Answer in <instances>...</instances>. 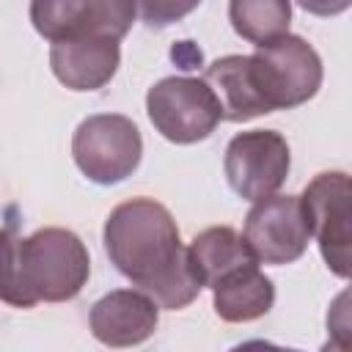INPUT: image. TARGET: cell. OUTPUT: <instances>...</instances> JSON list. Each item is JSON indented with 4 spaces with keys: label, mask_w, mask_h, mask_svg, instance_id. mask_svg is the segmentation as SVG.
Returning a JSON list of instances; mask_svg holds the SVG:
<instances>
[{
    "label": "cell",
    "mask_w": 352,
    "mask_h": 352,
    "mask_svg": "<svg viewBox=\"0 0 352 352\" xmlns=\"http://www.w3.org/2000/svg\"><path fill=\"white\" fill-rule=\"evenodd\" d=\"M19 239L14 223L0 228V300L14 308H30L19 280Z\"/></svg>",
    "instance_id": "16"
},
{
    "label": "cell",
    "mask_w": 352,
    "mask_h": 352,
    "mask_svg": "<svg viewBox=\"0 0 352 352\" xmlns=\"http://www.w3.org/2000/svg\"><path fill=\"white\" fill-rule=\"evenodd\" d=\"M77 168L96 184H116L140 165L143 138L132 118L118 113L88 116L72 138Z\"/></svg>",
    "instance_id": "4"
},
{
    "label": "cell",
    "mask_w": 352,
    "mask_h": 352,
    "mask_svg": "<svg viewBox=\"0 0 352 352\" xmlns=\"http://www.w3.org/2000/svg\"><path fill=\"white\" fill-rule=\"evenodd\" d=\"M187 264H190V272H192L195 283L201 289L204 286L212 289L231 270L245 267V264H256V261H253L245 239L231 226H212L190 242Z\"/></svg>",
    "instance_id": "14"
},
{
    "label": "cell",
    "mask_w": 352,
    "mask_h": 352,
    "mask_svg": "<svg viewBox=\"0 0 352 352\" xmlns=\"http://www.w3.org/2000/svg\"><path fill=\"white\" fill-rule=\"evenodd\" d=\"M250 80L264 107L289 110L308 102L322 85V60L300 36H280L248 55Z\"/></svg>",
    "instance_id": "3"
},
{
    "label": "cell",
    "mask_w": 352,
    "mask_h": 352,
    "mask_svg": "<svg viewBox=\"0 0 352 352\" xmlns=\"http://www.w3.org/2000/svg\"><path fill=\"white\" fill-rule=\"evenodd\" d=\"M104 250L116 270L160 308L179 311L201 292L190 272L176 220L154 198L124 201L107 214Z\"/></svg>",
    "instance_id": "1"
},
{
    "label": "cell",
    "mask_w": 352,
    "mask_h": 352,
    "mask_svg": "<svg viewBox=\"0 0 352 352\" xmlns=\"http://www.w3.org/2000/svg\"><path fill=\"white\" fill-rule=\"evenodd\" d=\"M138 14L135 3L126 0H36L30 3L33 28L55 41H74V38H94L104 36L121 41L132 28Z\"/></svg>",
    "instance_id": "8"
},
{
    "label": "cell",
    "mask_w": 352,
    "mask_h": 352,
    "mask_svg": "<svg viewBox=\"0 0 352 352\" xmlns=\"http://www.w3.org/2000/svg\"><path fill=\"white\" fill-rule=\"evenodd\" d=\"M214 314L223 322H253L264 316L275 302L272 280L258 264H245L223 275L214 286Z\"/></svg>",
    "instance_id": "12"
},
{
    "label": "cell",
    "mask_w": 352,
    "mask_h": 352,
    "mask_svg": "<svg viewBox=\"0 0 352 352\" xmlns=\"http://www.w3.org/2000/svg\"><path fill=\"white\" fill-rule=\"evenodd\" d=\"M349 198H352V184L349 176L341 170L319 173L300 195L308 234L316 236L324 264L338 278H349V242H352Z\"/></svg>",
    "instance_id": "6"
},
{
    "label": "cell",
    "mask_w": 352,
    "mask_h": 352,
    "mask_svg": "<svg viewBox=\"0 0 352 352\" xmlns=\"http://www.w3.org/2000/svg\"><path fill=\"white\" fill-rule=\"evenodd\" d=\"M204 82L212 88V94L220 104V116L226 121L239 124V121H250L256 116L270 113L253 88L248 55H226V58L212 60L206 66Z\"/></svg>",
    "instance_id": "13"
},
{
    "label": "cell",
    "mask_w": 352,
    "mask_h": 352,
    "mask_svg": "<svg viewBox=\"0 0 352 352\" xmlns=\"http://www.w3.org/2000/svg\"><path fill=\"white\" fill-rule=\"evenodd\" d=\"M146 113L154 129L170 143H198L220 124V104L198 77H165L146 94Z\"/></svg>",
    "instance_id": "5"
},
{
    "label": "cell",
    "mask_w": 352,
    "mask_h": 352,
    "mask_svg": "<svg viewBox=\"0 0 352 352\" xmlns=\"http://www.w3.org/2000/svg\"><path fill=\"white\" fill-rule=\"evenodd\" d=\"M330 341L322 346V352H349V336H346V319H341V324H333L330 322ZM231 352H300V349H286V346H278V344H270V341H245L239 346H234Z\"/></svg>",
    "instance_id": "17"
},
{
    "label": "cell",
    "mask_w": 352,
    "mask_h": 352,
    "mask_svg": "<svg viewBox=\"0 0 352 352\" xmlns=\"http://www.w3.org/2000/svg\"><path fill=\"white\" fill-rule=\"evenodd\" d=\"M292 165L289 143L272 129H250L231 138L226 148V179L245 201H264L278 192Z\"/></svg>",
    "instance_id": "7"
},
{
    "label": "cell",
    "mask_w": 352,
    "mask_h": 352,
    "mask_svg": "<svg viewBox=\"0 0 352 352\" xmlns=\"http://www.w3.org/2000/svg\"><path fill=\"white\" fill-rule=\"evenodd\" d=\"M160 305L135 289H116L91 308V333L99 344L124 349L154 336Z\"/></svg>",
    "instance_id": "10"
},
{
    "label": "cell",
    "mask_w": 352,
    "mask_h": 352,
    "mask_svg": "<svg viewBox=\"0 0 352 352\" xmlns=\"http://www.w3.org/2000/svg\"><path fill=\"white\" fill-rule=\"evenodd\" d=\"M143 16L148 19V25H165V16H182L187 11H192V6H184V8H176V6H140Z\"/></svg>",
    "instance_id": "18"
},
{
    "label": "cell",
    "mask_w": 352,
    "mask_h": 352,
    "mask_svg": "<svg viewBox=\"0 0 352 352\" xmlns=\"http://www.w3.org/2000/svg\"><path fill=\"white\" fill-rule=\"evenodd\" d=\"M118 60H121L118 41L104 36L55 41L50 47L52 74L72 91H96L107 85L118 69Z\"/></svg>",
    "instance_id": "11"
},
{
    "label": "cell",
    "mask_w": 352,
    "mask_h": 352,
    "mask_svg": "<svg viewBox=\"0 0 352 352\" xmlns=\"http://www.w3.org/2000/svg\"><path fill=\"white\" fill-rule=\"evenodd\" d=\"M234 30L256 47H264L289 33L292 6L286 0H234L228 6Z\"/></svg>",
    "instance_id": "15"
},
{
    "label": "cell",
    "mask_w": 352,
    "mask_h": 352,
    "mask_svg": "<svg viewBox=\"0 0 352 352\" xmlns=\"http://www.w3.org/2000/svg\"><path fill=\"white\" fill-rule=\"evenodd\" d=\"M91 258L82 239L66 228H38L19 239V280L30 308L36 302H63L82 292Z\"/></svg>",
    "instance_id": "2"
},
{
    "label": "cell",
    "mask_w": 352,
    "mask_h": 352,
    "mask_svg": "<svg viewBox=\"0 0 352 352\" xmlns=\"http://www.w3.org/2000/svg\"><path fill=\"white\" fill-rule=\"evenodd\" d=\"M256 264H292L308 248V223L297 195H270L256 201L242 234Z\"/></svg>",
    "instance_id": "9"
}]
</instances>
